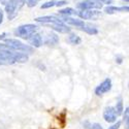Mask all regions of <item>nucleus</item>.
Masks as SVG:
<instances>
[{"instance_id":"nucleus-1","label":"nucleus","mask_w":129,"mask_h":129,"mask_svg":"<svg viewBox=\"0 0 129 129\" xmlns=\"http://www.w3.org/2000/svg\"><path fill=\"white\" fill-rule=\"evenodd\" d=\"M28 61L26 53H18V51L5 50L0 51V64L2 65H13L17 63H25Z\"/></svg>"},{"instance_id":"nucleus-2","label":"nucleus","mask_w":129,"mask_h":129,"mask_svg":"<svg viewBox=\"0 0 129 129\" xmlns=\"http://www.w3.org/2000/svg\"><path fill=\"white\" fill-rule=\"evenodd\" d=\"M25 4V0H8L5 4V12L8 20H13L18 15L19 10Z\"/></svg>"},{"instance_id":"nucleus-3","label":"nucleus","mask_w":129,"mask_h":129,"mask_svg":"<svg viewBox=\"0 0 129 129\" xmlns=\"http://www.w3.org/2000/svg\"><path fill=\"white\" fill-rule=\"evenodd\" d=\"M37 29L38 27L34 24H25V25L19 26L15 31V34L23 39H28L35 32H37Z\"/></svg>"},{"instance_id":"nucleus-4","label":"nucleus","mask_w":129,"mask_h":129,"mask_svg":"<svg viewBox=\"0 0 129 129\" xmlns=\"http://www.w3.org/2000/svg\"><path fill=\"white\" fill-rule=\"evenodd\" d=\"M4 44L7 45L12 50L18 51V52L32 53V51H33V49H32L30 46L24 45L22 41H20L18 39H14V38H6V39H4Z\"/></svg>"},{"instance_id":"nucleus-5","label":"nucleus","mask_w":129,"mask_h":129,"mask_svg":"<svg viewBox=\"0 0 129 129\" xmlns=\"http://www.w3.org/2000/svg\"><path fill=\"white\" fill-rule=\"evenodd\" d=\"M44 25L47 26V27H50L51 29L55 30V31H57V32H59V33H69V32H70V28H69L65 23H63L61 20L56 21V22L46 23V24H44Z\"/></svg>"},{"instance_id":"nucleus-6","label":"nucleus","mask_w":129,"mask_h":129,"mask_svg":"<svg viewBox=\"0 0 129 129\" xmlns=\"http://www.w3.org/2000/svg\"><path fill=\"white\" fill-rule=\"evenodd\" d=\"M77 14L83 20H94L101 15L100 12L96 9H80Z\"/></svg>"},{"instance_id":"nucleus-7","label":"nucleus","mask_w":129,"mask_h":129,"mask_svg":"<svg viewBox=\"0 0 129 129\" xmlns=\"http://www.w3.org/2000/svg\"><path fill=\"white\" fill-rule=\"evenodd\" d=\"M111 89H112V80L107 78L96 87L95 94L97 96H101V95L107 93L109 91H111Z\"/></svg>"},{"instance_id":"nucleus-8","label":"nucleus","mask_w":129,"mask_h":129,"mask_svg":"<svg viewBox=\"0 0 129 129\" xmlns=\"http://www.w3.org/2000/svg\"><path fill=\"white\" fill-rule=\"evenodd\" d=\"M117 113L114 106H107L103 112V118L107 123H115L117 121Z\"/></svg>"},{"instance_id":"nucleus-9","label":"nucleus","mask_w":129,"mask_h":129,"mask_svg":"<svg viewBox=\"0 0 129 129\" xmlns=\"http://www.w3.org/2000/svg\"><path fill=\"white\" fill-rule=\"evenodd\" d=\"M101 3L93 1V0H84V1L78 4L79 9H99L101 8Z\"/></svg>"},{"instance_id":"nucleus-10","label":"nucleus","mask_w":129,"mask_h":129,"mask_svg":"<svg viewBox=\"0 0 129 129\" xmlns=\"http://www.w3.org/2000/svg\"><path fill=\"white\" fill-rule=\"evenodd\" d=\"M62 22L65 23V24H68V25L77 27L78 29H80L81 27H83L85 25V22H84L83 20L73 19V18H70V17H63V21H62Z\"/></svg>"},{"instance_id":"nucleus-11","label":"nucleus","mask_w":129,"mask_h":129,"mask_svg":"<svg viewBox=\"0 0 129 129\" xmlns=\"http://www.w3.org/2000/svg\"><path fill=\"white\" fill-rule=\"evenodd\" d=\"M28 40H29V42H30V45L33 46L34 48H39V47H41L42 42H44V40H42V36H41L39 33H37V32H35L33 35L30 36V37L28 38Z\"/></svg>"},{"instance_id":"nucleus-12","label":"nucleus","mask_w":129,"mask_h":129,"mask_svg":"<svg viewBox=\"0 0 129 129\" xmlns=\"http://www.w3.org/2000/svg\"><path fill=\"white\" fill-rule=\"evenodd\" d=\"M129 7L126 6H107L104 8V12L109 15H113L115 13H127Z\"/></svg>"},{"instance_id":"nucleus-13","label":"nucleus","mask_w":129,"mask_h":129,"mask_svg":"<svg viewBox=\"0 0 129 129\" xmlns=\"http://www.w3.org/2000/svg\"><path fill=\"white\" fill-rule=\"evenodd\" d=\"M46 40L45 42L49 46H55L59 42V37L57 36V34L53 33V32H49V33H46Z\"/></svg>"},{"instance_id":"nucleus-14","label":"nucleus","mask_w":129,"mask_h":129,"mask_svg":"<svg viewBox=\"0 0 129 129\" xmlns=\"http://www.w3.org/2000/svg\"><path fill=\"white\" fill-rule=\"evenodd\" d=\"M80 30L86 32V33H88V34H90V35H95V34L98 33L97 28H95L94 26H91L90 24H87V23H85V25H84L83 27H81Z\"/></svg>"},{"instance_id":"nucleus-15","label":"nucleus","mask_w":129,"mask_h":129,"mask_svg":"<svg viewBox=\"0 0 129 129\" xmlns=\"http://www.w3.org/2000/svg\"><path fill=\"white\" fill-rule=\"evenodd\" d=\"M59 14L62 15L63 17H69L71 15H76L77 12L74 10L73 8H70V7H66V8H63V9H60L59 10Z\"/></svg>"},{"instance_id":"nucleus-16","label":"nucleus","mask_w":129,"mask_h":129,"mask_svg":"<svg viewBox=\"0 0 129 129\" xmlns=\"http://www.w3.org/2000/svg\"><path fill=\"white\" fill-rule=\"evenodd\" d=\"M68 42L71 45H80L82 42V39L80 36H78L76 34H70L68 37Z\"/></svg>"},{"instance_id":"nucleus-17","label":"nucleus","mask_w":129,"mask_h":129,"mask_svg":"<svg viewBox=\"0 0 129 129\" xmlns=\"http://www.w3.org/2000/svg\"><path fill=\"white\" fill-rule=\"evenodd\" d=\"M115 110H116V113H117V115H118V116L121 115V114L123 113L124 107H123V101H122V99H121V98L118 99L117 104H116V106H115Z\"/></svg>"},{"instance_id":"nucleus-18","label":"nucleus","mask_w":129,"mask_h":129,"mask_svg":"<svg viewBox=\"0 0 129 129\" xmlns=\"http://www.w3.org/2000/svg\"><path fill=\"white\" fill-rule=\"evenodd\" d=\"M56 2L55 0H51V1H47L45 3H42L41 4V8H44V9H48V8H51L53 6H56Z\"/></svg>"},{"instance_id":"nucleus-19","label":"nucleus","mask_w":129,"mask_h":129,"mask_svg":"<svg viewBox=\"0 0 129 129\" xmlns=\"http://www.w3.org/2000/svg\"><path fill=\"white\" fill-rule=\"evenodd\" d=\"M124 122H125V125H126V129H128V126H129V109L126 107L125 109V113H124Z\"/></svg>"},{"instance_id":"nucleus-20","label":"nucleus","mask_w":129,"mask_h":129,"mask_svg":"<svg viewBox=\"0 0 129 129\" xmlns=\"http://www.w3.org/2000/svg\"><path fill=\"white\" fill-rule=\"evenodd\" d=\"M39 0H25V3L29 6V7H33L38 3Z\"/></svg>"},{"instance_id":"nucleus-21","label":"nucleus","mask_w":129,"mask_h":129,"mask_svg":"<svg viewBox=\"0 0 129 129\" xmlns=\"http://www.w3.org/2000/svg\"><path fill=\"white\" fill-rule=\"evenodd\" d=\"M93 1H96V2H99L101 4H112L113 3V0H93Z\"/></svg>"},{"instance_id":"nucleus-22","label":"nucleus","mask_w":129,"mask_h":129,"mask_svg":"<svg viewBox=\"0 0 129 129\" xmlns=\"http://www.w3.org/2000/svg\"><path fill=\"white\" fill-rule=\"evenodd\" d=\"M91 129H103L99 123H94L91 125Z\"/></svg>"},{"instance_id":"nucleus-23","label":"nucleus","mask_w":129,"mask_h":129,"mask_svg":"<svg viewBox=\"0 0 129 129\" xmlns=\"http://www.w3.org/2000/svg\"><path fill=\"white\" fill-rule=\"evenodd\" d=\"M66 3H67V1H65V0H60V1L56 2V6H63V5H65Z\"/></svg>"},{"instance_id":"nucleus-24","label":"nucleus","mask_w":129,"mask_h":129,"mask_svg":"<svg viewBox=\"0 0 129 129\" xmlns=\"http://www.w3.org/2000/svg\"><path fill=\"white\" fill-rule=\"evenodd\" d=\"M2 22H3V12L0 9V25H1Z\"/></svg>"},{"instance_id":"nucleus-25","label":"nucleus","mask_w":129,"mask_h":129,"mask_svg":"<svg viewBox=\"0 0 129 129\" xmlns=\"http://www.w3.org/2000/svg\"><path fill=\"white\" fill-rule=\"evenodd\" d=\"M0 1H2V0H0Z\"/></svg>"}]
</instances>
